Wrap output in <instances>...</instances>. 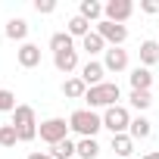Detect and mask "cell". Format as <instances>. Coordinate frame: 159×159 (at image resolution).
<instances>
[{
  "mask_svg": "<svg viewBox=\"0 0 159 159\" xmlns=\"http://www.w3.org/2000/svg\"><path fill=\"white\" fill-rule=\"evenodd\" d=\"M53 66H56V72L72 75V72L78 69V50H62V53H53Z\"/></svg>",
  "mask_w": 159,
  "mask_h": 159,
  "instance_id": "obj_11",
  "label": "cell"
},
{
  "mask_svg": "<svg viewBox=\"0 0 159 159\" xmlns=\"http://www.w3.org/2000/svg\"><path fill=\"white\" fill-rule=\"evenodd\" d=\"M131 13H134V3H131V0H109V3L103 7V19H109V22H116V25H125V22L131 19Z\"/></svg>",
  "mask_w": 159,
  "mask_h": 159,
  "instance_id": "obj_7",
  "label": "cell"
},
{
  "mask_svg": "<svg viewBox=\"0 0 159 159\" xmlns=\"http://www.w3.org/2000/svg\"><path fill=\"white\" fill-rule=\"evenodd\" d=\"M84 100H88V109H109V106H119L122 88H119L116 81H103V84H97V88H88Z\"/></svg>",
  "mask_w": 159,
  "mask_h": 159,
  "instance_id": "obj_1",
  "label": "cell"
},
{
  "mask_svg": "<svg viewBox=\"0 0 159 159\" xmlns=\"http://www.w3.org/2000/svg\"><path fill=\"white\" fill-rule=\"evenodd\" d=\"M16 59H19V66H22V69H34V66H41V47L25 41V44L16 50Z\"/></svg>",
  "mask_w": 159,
  "mask_h": 159,
  "instance_id": "obj_10",
  "label": "cell"
},
{
  "mask_svg": "<svg viewBox=\"0 0 159 159\" xmlns=\"http://www.w3.org/2000/svg\"><path fill=\"white\" fill-rule=\"evenodd\" d=\"M106 69H103V62H97V59H88L84 66H81V75H78V78H81V81L88 84V88H97V84H103L106 81Z\"/></svg>",
  "mask_w": 159,
  "mask_h": 159,
  "instance_id": "obj_9",
  "label": "cell"
},
{
  "mask_svg": "<svg viewBox=\"0 0 159 159\" xmlns=\"http://www.w3.org/2000/svg\"><path fill=\"white\" fill-rule=\"evenodd\" d=\"M103 69H106V72H125V69H128V50H122V47H106V53H103Z\"/></svg>",
  "mask_w": 159,
  "mask_h": 159,
  "instance_id": "obj_8",
  "label": "cell"
},
{
  "mask_svg": "<svg viewBox=\"0 0 159 159\" xmlns=\"http://www.w3.org/2000/svg\"><path fill=\"white\" fill-rule=\"evenodd\" d=\"M100 128H103V116H97L94 109H75L69 116V131H75L78 137H97Z\"/></svg>",
  "mask_w": 159,
  "mask_h": 159,
  "instance_id": "obj_2",
  "label": "cell"
},
{
  "mask_svg": "<svg viewBox=\"0 0 159 159\" xmlns=\"http://www.w3.org/2000/svg\"><path fill=\"white\" fill-rule=\"evenodd\" d=\"M156 62H159V41H143L140 44V66L150 69Z\"/></svg>",
  "mask_w": 159,
  "mask_h": 159,
  "instance_id": "obj_16",
  "label": "cell"
},
{
  "mask_svg": "<svg viewBox=\"0 0 159 159\" xmlns=\"http://www.w3.org/2000/svg\"><path fill=\"white\" fill-rule=\"evenodd\" d=\"M50 50H53V53H62V50H75V38H72L69 31H56V34L50 38Z\"/></svg>",
  "mask_w": 159,
  "mask_h": 159,
  "instance_id": "obj_21",
  "label": "cell"
},
{
  "mask_svg": "<svg viewBox=\"0 0 159 159\" xmlns=\"http://www.w3.org/2000/svg\"><path fill=\"white\" fill-rule=\"evenodd\" d=\"M81 50H84V53H88V56L94 59L97 53H106V41H103V38H100L97 31H91L88 38H81Z\"/></svg>",
  "mask_w": 159,
  "mask_h": 159,
  "instance_id": "obj_15",
  "label": "cell"
},
{
  "mask_svg": "<svg viewBox=\"0 0 159 159\" xmlns=\"http://www.w3.org/2000/svg\"><path fill=\"white\" fill-rule=\"evenodd\" d=\"M3 34H7L10 41H25V38H28V22H25V19H10L7 28H3Z\"/></svg>",
  "mask_w": 159,
  "mask_h": 159,
  "instance_id": "obj_18",
  "label": "cell"
},
{
  "mask_svg": "<svg viewBox=\"0 0 159 159\" xmlns=\"http://www.w3.org/2000/svg\"><path fill=\"white\" fill-rule=\"evenodd\" d=\"M143 159H159V150H153V153H147Z\"/></svg>",
  "mask_w": 159,
  "mask_h": 159,
  "instance_id": "obj_30",
  "label": "cell"
},
{
  "mask_svg": "<svg viewBox=\"0 0 159 159\" xmlns=\"http://www.w3.org/2000/svg\"><path fill=\"white\" fill-rule=\"evenodd\" d=\"M13 125H16V131H19V140H34L38 137V119H34V109L28 106V103H19L16 106V112H13Z\"/></svg>",
  "mask_w": 159,
  "mask_h": 159,
  "instance_id": "obj_3",
  "label": "cell"
},
{
  "mask_svg": "<svg viewBox=\"0 0 159 159\" xmlns=\"http://www.w3.org/2000/svg\"><path fill=\"white\" fill-rule=\"evenodd\" d=\"M103 128L112 131V134H128V128H131V112H128L122 103L103 109Z\"/></svg>",
  "mask_w": 159,
  "mask_h": 159,
  "instance_id": "obj_4",
  "label": "cell"
},
{
  "mask_svg": "<svg viewBox=\"0 0 159 159\" xmlns=\"http://www.w3.org/2000/svg\"><path fill=\"white\" fill-rule=\"evenodd\" d=\"M97 34H100L109 47H122V44L128 41V28H125V25H116V22H109V19H100V22H97Z\"/></svg>",
  "mask_w": 159,
  "mask_h": 159,
  "instance_id": "obj_6",
  "label": "cell"
},
{
  "mask_svg": "<svg viewBox=\"0 0 159 159\" xmlns=\"http://www.w3.org/2000/svg\"><path fill=\"white\" fill-rule=\"evenodd\" d=\"M78 156H81V159H97L100 156L97 137H81V140H78Z\"/></svg>",
  "mask_w": 159,
  "mask_h": 159,
  "instance_id": "obj_23",
  "label": "cell"
},
{
  "mask_svg": "<svg viewBox=\"0 0 159 159\" xmlns=\"http://www.w3.org/2000/svg\"><path fill=\"white\" fill-rule=\"evenodd\" d=\"M62 94H66L69 100H84V94H88V84H84L78 75H72V78H66V81H62Z\"/></svg>",
  "mask_w": 159,
  "mask_h": 159,
  "instance_id": "obj_12",
  "label": "cell"
},
{
  "mask_svg": "<svg viewBox=\"0 0 159 159\" xmlns=\"http://www.w3.org/2000/svg\"><path fill=\"white\" fill-rule=\"evenodd\" d=\"M53 10H56L53 0H38V3H34V13H41V16H50Z\"/></svg>",
  "mask_w": 159,
  "mask_h": 159,
  "instance_id": "obj_27",
  "label": "cell"
},
{
  "mask_svg": "<svg viewBox=\"0 0 159 159\" xmlns=\"http://www.w3.org/2000/svg\"><path fill=\"white\" fill-rule=\"evenodd\" d=\"M131 91H150V84H153V72L150 69H143V66H137V69H131Z\"/></svg>",
  "mask_w": 159,
  "mask_h": 159,
  "instance_id": "obj_14",
  "label": "cell"
},
{
  "mask_svg": "<svg viewBox=\"0 0 159 159\" xmlns=\"http://www.w3.org/2000/svg\"><path fill=\"white\" fill-rule=\"evenodd\" d=\"M112 153L122 156V159L131 156V153H134V137H131V134H112Z\"/></svg>",
  "mask_w": 159,
  "mask_h": 159,
  "instance_id": "obj_19",
  "label": "cell"
},
{
  "mask_svg": "<svg viewBox=\"0 0 159 159\" xmlns=\"http://www.w3.org/2000/svg\"><path fill=\"white\" fill-rule=\"evenodd\" d=\"M128 103H131L134 109L143 112V109L153 106V94H150V91H131V94H128Z\"/></svg>",
  "mask_w": 159,
  "mask_h": 159,
  "instance_id": "obj_24",
  "label": "cell"
},
{
  "mask_svg": "<svg viewBox=\"0 0 159 159\" xmlns=\"http://www.w3.org/2000/svg\"><path fill=\"white\" fill-rule=\"evenodd\" d=\"M38 137H41L44 143L56 147L59 140H66V137H69V122H66V119H59V116H53V119L41 122V128H38Z\"/></svg>",
  "mask_w": 159,
  "mask_h": 159,
  "instance_id": "obj_5",
  "label": "cell"
},
{
  "mask_svg": "<svg viewBox=\"0 0 159 159\" xmlns=\"http://www.w3.org/2000/svg\"><path fill=\"white\" fill-rule=\"evenodd\" d=\"M128 134H131L134 140H147V137L153 134V122H150L147 116H134V119H131V128H128Z\"/></svg>",
  "mask_w": 159,
  "mask_h": 159,
  "instance_id": "obj_13",
  "label": "cell"
},
{
  "mask_svg": "<svg viewBox=\"0 0 159 159\" xmlns=\"http://www.w3.org/2000/svg\"><path fill=\"white\" fill-rule=\"evenodd\" d=\"M28 159H53L50 153H28Z\"/></svg>",
  "mask_w": 159,
  "mask_h": 159,
  "instance_id": "obj_29",
  "label": "cell"
},
{
  "mask_svg": "<svg viewBox=\"0 0 159 159\" xmlns=\"http://www.w3.org/2000/svg\"><path fill=\"white\" fill-rule=\"evenodd\" d=\"M66 31H69L72 38H88V34H91V22L81 19V16H72V19L66 22Z\"/></svg>",
  "mask_w": 159,
  "mask_h": 159,
  "instance_id": "obj_20",
  "label": "cell"
},
{
  "mask_svg": "<svg viewBox=\"0 0 159 159\" xmlns=\"http://www.w3.org/2000/svg\"><path fill=\"white\" fill-rule=\"evenodd\" d=\"M50 156H53V159H72V156H78V143L66 137V140H59V143L50 150Z\"/></svg>",
  "mask_w": 159,
  "mask_h": 159,
  "instance_id": "obj_22",
  "label": "cell"
},
{
  "mask_svg": "<svg viewBox=\"0 0 159 159\" xmlns=\"http://www.w3.org/2000/svg\"><path fill=\"white\" fill-rule=\"evenodd\" d=\"M78 16L88 19V22H100V19H103V3H97V0H81Z\"/></svg>",
  "mask_w": 159,
  "mask_h": 159,
  "instance_id": "obj_17",
  "label": "cell"
},
{
  "mask_svg": "<svg viewBox=\"0 0 159 159\" xmlns=\"http://www.w3.org/2000/svg\"><path fill=\"white\" fill-rule=\"evenodd\" d=\"M19 143V131H16V125L10 122V125H0V147H16Z\"/></svg>",
  "mask_w": 159,
  "mask_h": 159,
  "instance_id": "obj_25",
  "label": "cell"
},
{
  "mask_svg": "<svg viewBox=\"0 0 159 159\" xmlns=\"http://www.w3.org/2000/svg\"><path fill=\"white\" fill-rule=\"evenodd\" d=\"M16 106H19L16 103V94L3 88V91H0V112H16Z\"/></svg>",
  "mask_w": 159,
  "mask_h": 159,
  "instance_id": "obj_26",
  "label": "cell"
},
{
  "mask_svg": "<svg viewBox=\"0 0 159 159\" xmlns=\"http://www.w3.org/2000/svg\"><path fill=\"white\" fill-rule=\"evenodd\" d=\"M140 13H147V16H159V0H143V3H140Z\"/></svg>",
  "mask_w": 159,
  "mask_h": 159,
  "instance_id": "obj_28",
  "label": "cell"
}]
</instances>
